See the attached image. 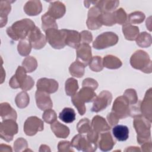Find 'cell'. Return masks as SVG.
<instances>
[{
  "label": "cell",
  "mask_w": 152,
  "mask_h": 152,
  "mask_svg": "<svg viewBox=\"0 0 152 152\" xmlns=\"http://www.w3.org/2000/svg\"><path fill=\"white\" fill-rule=\"evenodd\" d=\"M33 21L28 18L22 19L14 23L7 29V34L13 40H18L27 37L30 31L35 27Z\"/></svg>",
  "instance_id": "cell-1"
},
{
  "label": "cell",
  "mask_w": 152,
  "mask_h": 152,
  "mask_svg": "<svg viewBox=\"0 0 152 152\" xmlns=\"http://www.w3.org/2000/svg\"><path fill=\"white\" fill-rule=\"evenodd\" d=\"M96 97V94L93 89L88 87H83L78 93L72 96L71 101L77 109L79 113L83 115L86 110L84 103L94 100Z\"/></svg>",
  "instance_id": "cell-2"
},
{
  "label": "cell",
  "mask_w": 152,
  "mask_h": 152,
  "mask_svg": "<svg viewBox=\"0 0 152 152\" xmlns=\"http://www.w3.org/2000/svg\"><path fill=\"white\" fill-rule=\"evenodd\" d=\"M151 121L141 115L134 117V126L137 134V141L142 144L150 140Z\"/></svg>",
  "instance_id": "cell-3"
},
{
  "label": "cell",
  "mask_w": 152,
  "mask_h": 152,
  "mask_svg": "<svg viewBox=\"0 0 152 152\" xmlns=\"http://www.w3.org/2000/svg\"><path fill=\"white\" fill-rule=\"evenodd\" d=\"M131 66L145 73L151 72V61L148 55L142 50H137L131 57Z\"/></svg>",
  "instance_id": "cell-4"
},
{
  "label": "cell",
  "mask_w": 152,
  "mask_h": 152,
  "mask_svg": "<svg viewBox=\"0 0 152 152\" xmlns=\"http://www.w3.org/2000/svg\"><path fill=\"white\" fill-rule=\"evenodd\" d=\"M66 29L58 30L56 28H50L46 31V40L50 46L55 49H61L65 47Z\"/></svg>",
  "instance_id": "cell-5"
},
{
  "label": "cell",
  "mask_w": 152,
  "mask_h": 152,
  "mask_svg": "<svg viewBox=\"0 0 152 152\" xmlns=\"http://www.w3.org/2000/svg\"><path fill=\"white\" fill-rule=\"evenodd\" d=\"M118 36L113 32H105L99 35L93 43V46L96 49H102L112 46L117 43Z\"/></svg>",
  "instance_id": "cell-6"
},
{
  "label": "cell",
  "mask_w": 152,
  "mask_h": 152,
  "mask_svg": "<svg viewBox=\"0 0 152 152\" xmlns=\"http://www.w3.org/2000/svg\"><path fill=\"white\" fill-rule=\"evenodd\" d=\"M18 132V125L15 120L5 119L0 125V136L5 141L12 140L13 136Z\"/></svg>",
  "instance_id": "cell-7"
},
{
  "label": "cell",
  "mask_w": 152,
  "mask_h": 152,
  "mask_svg": "<svg viewBox=\"0 0 152 152\" xmlns=\"http://www.w3.org/2000/svg\"><path fill=\"white\" fill-rule=\"evenodd\" d=\"M129 103L125 96H119L115 100L112 112L118 116L119 119H124L130 114Z\"/></svg>",
  "instance_id": "cell-8"
},
{
  "label": "cell",
  "mask_w": 152,
  "mask_h": 152,
  "mask_svg": "<svg viewBox=\"0 0 152 152\" xmlns=\"http://www.w3.org/2000/svg\"><path fill=\"white\" fill-rule=\"evenodd\" d=\"M71 143L72 147L83 151H94L97 148V144L91 142L87 137L81 134L75 135Z\"/></svg>",
  "instance_id": "cell-9"
},
{
  "label": "cell",
  "mask_w": 152,
  "mask_h": 152,
  "mask_svg": "<svg viewBox=\"0 0 152 152\" xmlns=\"http://www.w3.org/2000/svg\"><path fill=\"white\" fill-rule=\"evenodd\" d=\"M112 94L106 90L102 91L97 96H96L93 101L91 111L98 112L104 109L112 102Z\"/></svg>",
  "instance_id": "cell-10"
},
{
  "label": "cell",
  "mask_w": 152,
  "mask_h": 152,
  "mask_svg": "<svg viewBox=\"0 0 152 152\" xmlns=\"http://www.w3.org/2000/svg\"><path fill=\"white\" fill-rule=\"evenodd\" d=\"M43 129V122L36 116L28 118L24 125V131L28 136H33L38 131H42Z\"/></svg>",
  "instance_id": "cell-11"
},
{
  "label": "cell",
  "mask_w": 152,
  "mask_h": 152,
  "mask_svg": "<svg viewBox=\"0 0 152 152\" xmlns=\"http://www.w3.org/2000/svg\"><path fill=\"white\" fill-rule=\"evenodd\" d=\"M27 39L32 48L39 49L43 48L46 43V38L36 26L30 31Z\"/></svg>",
  "instance_id": "cell-12"
},
{
  "label": "cell",
  "mask_w": 152,
  "mask_h": 152,
  "mask_svg": "<svg viewBox=\"0 0 152 152\" xmlns=\"http://www.w3.org/2000/svg\"><path fill=\"white\" fill-rule=\"evenodd\" d=\"M96 2L97 1H96V3L93 5V6L90 8L88 12L87 26V27L91 30L98 29L102 26V24L99 19V16L103 12L96 5Z\"/></svg>",
  "instance_id": "cell-13"
},
{
  "label": "cell",
  "mask_w": 152,
  "mask_h": 152,
  "mask_svg": "<svg viewBox=\"0 0 152 152\" xmlns=\"http://www.w3.org/2000/svg\"><path fill=\"white\" fill-rule=\"evenodd\" d=\"M91 49L88 44L81 43L77 48V61L87 66L91 59Z\"/></svg>",
  "instance_id": "cell-14"
},
{
  "label": "cell",
  "mask_w": 152,
  "mask_h": 152,
  "mask_svg": "<svg viewBox=\"0 0 152 152\" xmlns=\"http://www.w3.org/2000/svg\"><path fill=\"white\" fill-rule=\"evenodd\" d=\"M26 70L23 66H18L15 75L10 79L9 84L12 88H22L26 81L28 75H26Z\"/></svg>",
  "instance_id": "cell-15"
},
{
  "label": "cell",
  "mask_w": 152,
  "mask_h": 152,
  "mask_svg": "<svg viewBox=\"0 0 152 152\" xmlns=\"http://www.w3.org/2000/svg\"><path fill=\"white\" fill-rule=\"evenodd\" d=\"M37 90L43 91L49 94L55 93L58 88V83L53 79L42 78L37 83Z\"/></svg>",
  "instance_id": "cell-16"
},
{
  "label": "cell",
  "mask_w": 152,
  "mask_h": 152,
  "mask_svg": "<svg viewBox=\"0 0 152 152\" xmlns=\"http://www.w3.org/2000/svg\"><path fill=\"white\" fill-rule=\"evenodd\" d=\"M35 97L37 106L40 110H46L52 107L53 104L49 93L43 91L37 90L36 92Z\"/></svg>",
  "instance_id": "cell-17"
},
{
  "label": "cell",
  "mask_w": 152,
  "mask_h": 152,
  "mask_svg": "<svg viewBox=\"0 0 152 152\" xmlns=\"http://www.w3.org/2000/svg\"><path fill=\"white\" fill-rule=\"evenodd\" d=\"M46 13L55 20L60 18L63 17L65 13V7L64 4L60 1L50 2L48 11Z\"/></svg>",
  "instance_id": "cell-18"
},
{
  "label": "cell",
  "mask_w": 152,
  "mask_h": 152,
  "mask_svg": "<svg viewBox=\"0 0 152 152\" xmlns=\"http://www.w3.org/2000/svg\"><path fill=\"white\" fill-rule=\"evenodd\" d=\"M151 88H150L145 94V97L141 104L140 109L144 116L151 122Z\"/></svg>",
  "instance_id": "cell-19"
},
{
  "label": "cell",
  "mask_w": 152,
  "mask_h": 152,
  "mask_svg": "<svg viewBox=\"0 0 152 152\" xmlns=\"http://www.w3.org/2000/svg\"><path fill=\"white\" fill-rule=\"evenodd\" d=\"M65 30V44L71 48L77 49V48L81 44L80 33L75 30H70L66 29Z\"/></svg>",
  "instance_id": "cell-20"
},
{
  "label": "cell",
  "mask_w": 152,
  "mask_h": 152,
  "mask_svg": "<svg viewBox=\"0 0 152 152\" xmlns=\"http://www.w3.org/2000/svg\"><path fill=\"white\" fill-rule=\"evenodd\" d=\"M91 126L97 133L108 131L110 129V126L107 124L105 119L99 115H96L93 118Z\"/></svg>",
  "instance_id": "cell-21"
},
{
  "label": "cell",
  "mask_w": 152,
  "mask_h": 152,
  "mask_svg": "<svg viewBox=\"0 0 152 152\" xmlns=\"http://www.w3.org/2000/svg\"><path fill=\"white\" fill-rule=\"evenodd\" d=\"M115 144V141L113 140L109 132L100 134L99 146L101 150L104 151H109L113 148Z\"/></svg>",
  "instance_id": "cell-22"
},
{
  "label": "cell",
  "mask_w": 152,
  "mask_h": 152,
  "mask_svg": "<svg viewBox=\"0 0 152 152\" xmlns=\"http://www.w3.org/2000/svg\"><path fill=\"white\" fill-rule=\"evenodd\" d=\"M50 128L54 134L58 138H65L69 134V128L66 126L61 124L58 121H55L54 122L51 124Z\"/></svg>",
  "instance_id": "cell-23"
},
{
  "label": "cell",
  "mask_w": 152,
  "mask_h": 152,
  "mask_svg": "<svg viewBox=\"0 0 152 152\" xmlns=\"http://www.w3.org/2000/svg\"><path fill=\"white\" fill-rule=\"evenodd\" d=\"M42 9L40 1H29L24 7V11L28 15H36L42 11Z\"/></svg>",
  "instance_id": "cell-24"
},
{
  "label": "cell",
  "mask_w": 152,
  "mask_h": 152,
  "mask_svg": "<svg viewBox=\"0 0 152 152\" xmlns=\"http://www.w3.org/2000/svg\"><path fill=\"white\" fill-rule=\"evenodd\" d=\"M0 115L4 119L15 120L17 118V113L15 110L11 107L8 103H2L0 105Z\"/></svg>",
  "instance_id": "cell-25"
},
{
  "label": "cell",
  "mask_w": 152,
  "mask_h": 152,
  "mask_svg": "<svg viewBox=\"0 0 152 152\" xmlns=\"http://www.w3.org/2000/svg\"><path fill=\"white\" fill-rule=\"evenodd\" d=\"M112 133L115 138L119 141H126L129 137V129L125 125H118L114 126Z\"/></svg>",
  "instance_id": "cell-26"
},
{
  "label": "cell",
  "mask_w": 152,
  "mask_h": 152,
  "mask_svg": "<svg viewBox=\"0 0 152 152\" xmlns=\"http://www.w3.org/2000/svg\"><path fill=\"white\" fill-rule=\"evenodd\" d=\"M122 31L125 39L129 40H135L139 34L138 27L128 23L122 26Z\"/></svg>",
  "instance_id": "cell-27"
},
{
  "label": "cell",
  "mask_w": 152,
  "mask_h": 152,
  "mask_svg": "<svg viewBox=\"0 0 152 152\" xmlns=\"http://www.w3.org/2000/svg\"><path fill=\"white\" fill-rule=\"evenodd\" d=\"M13 1H1L0 2V14H1V27H2L7 24V15L11 11L10 3Z\"/></svg>",
  "instance_id": "cell-28"
},
{
  "label": "cell",
  "mask_w": 152,
  "mask_h": 152,
  "mask_svg": "<svg viewBox=\"0 0 152 152\" xmlns=\"http://www.w3.org/2000/svg\"><path fill=\"white\" fill-rule=\"evenodd\" d=\"M122 65L121 61L117 57L109 55L104 56L103 61V66L109 69H117Z\"/></svg>",
  "instance_id": "cell-29"
},
{
  "label": "cell",
  "mask_w": 152,
  "mask_h": 152,
  "mask_svg": "<svg viewBox=\"0 0 152 152\" xmlns=\"http://www.w3.org/2000/svg\"><path fill=\"white\" fill-rule=\"evenodd\" d=\"M59 118L65 123H71L75 119V112L72 108L65 107L59 113Z\"/></svg>",
  "instance_id": "cell-30"
},
{
  "label": "cell",
  "mask_w": 152,
  "mask_h": 152,
  "mask_svg": "<svg viewBox=\"0 0 152 152\" xmlns=\"http://www.w3.org/2000/svg\"><path fill=\"white\" fill-rule=\"evenodd\" d=\"M118 1H99L96 2V5L100 8L102 12H108L114 10L119 5Z\"/></svg>",
  "instance_id": "cell-31"
},
{
  "label": "cell",
  "mask_w": 152,
  "mask_h": 152,
  "mask_svg": "<svg viewBox=\"0 0 152 152\" xmlns=\"http://www.w3.org/2000/svg\"><path fill=\"white\" fill-rule=\"evenodd\" d=\"M85 66L78 61L74 62L69 66V71L71 75L80 78L84 74Z\"/></svg>",
  "instance_id": "cell-32"
},
{
  "label": "cell",
  "mask_w": 152,
  "mask_h": 152,
  "mask_svg": "<svg viewBox=\"0 0 152 152\" xmlns=\"http://www.w3.org/2000/svg\"><path fill=\"white\" fill-rule=\"evenodd\" d=\"M42 27L45 31L50 28H58V25L56 23L55 19L50 17L46 12L42 16Z\"/></svg>",
  "instance_id": "cell-33"
},
{
  "label": "cell",
  "mask_w": 152,
  "mask_h": 152,
  "mask_svg": "<svg viewBox=\"0 0 152 152\" xmlns=\"http://www.w3.org/2000/svg\"><path fill=\"white\" fill-rule=\"evenodd\" d=\"M137 44L141 48H147L151 45V36L147 32H142L135 39Z\"/></svg>",
  "instance_id": "cell-34"
},
{
  "label": "cell",
  "mask_w": 152,
  "mask_h": 152,
  "mask_svg": "<svg viewBox=\"0 0 152 152\" xmlns=\"http://www.w3.org/2000/svg\"><path fill=\"white\" fill-rule=\"evenodd\" d=\"M78 88L77 80L69 78L65 82V92L68 96H72L77 93Z\"/></svg>",
  "instance_id": "cell-35"
},
{
  "label": "cell",
  "mask_w": 152,
  "mask_h": 152,
  "mask_svg": "<svg viewBox=\"0 0 152 152\" xmlns=\"http://www.w3.org/2000/svg\"><path fill=\"white\" fill-rule=\"evenodd\" d=\"M31 48L32 47L27 37L20 41L18 45V51L21 56H27L30 53Z\"/></svg>",
  "instance_id": "cell-36"
},
{
  "label": "cell",
  "mask_w": 152,
  "mask_h": 152,
  "mask_svg": "<svg viewBox=\"0 0 152 152\" xmlns=\"http://www.w3.org/2000/svg\"><path fill=\"white\" fill-rule=\"evenodd\" d=\"M99 19L100 23L107 26H111L115 24L114 15L113 12H103L99 16Z\"/></svg>",
  "instance_id": "cell-37"
},
{
  "label": "cell",
  "mask_w": 152,
  "mask_h": 152,
  "mask_svg": "<svg viewBox=\"0 0 152 152\" xmlns=\"http://www.w3.org/2000/svg\"><path fill=\"white\" fill-rule=\"evenodd\" d=\"M15 103L18 107L24 108L29 103V96L25 91H21L15 97Z\"/></svg>",
  "instance_id": "cell-38"
},
{
  "label": "cell",
  "mask_w": 152,
  "mask_h": 152,
  "mask_svg": "<svg viewBox=\"0 0 152 152\" xmlns=\"http://www.w3.org/2000/svg\"><path fill=\"white\" fill-rule=\"evenodd\" d=\"M145 18V15L143 12L140 11H135L131 13L127 19L128 22L126 23L129 24H140L141 23Z\"/></svg>",
  "instance_id": "cell-39"
},
{
  "label": "cell",
  "mask_w": 152,
  "mask_h": 152,
  "mask_svg": "<svg viewBox=\"0 0 152 152\" xmlns=\"http://www.w3.org/2000/svg\"><path fill=\"white\" fill-rule=\"evenodd\" d=\"M23 66L26 69L27 72H31L34 71L37 66V63L36 59L33 56L26 57L23 62Z\"/></svg>",
  "instance_id": "cell-40"
},
{
  "label": "cell",
  "mask_w": 152,
  "mask_h": 152,
  "mask_svg": "<svg viewBox=\"0 0 152 152\" xmlns=\"http://www.w3.org/2000/svg\"><path fill=\"white\" fill-rule=\"evenodd\" d=\"M90 68L94 72H100L103 69V61L100 56H96L91 58L89 63Z\"/></svg>",
  "instance_id": "cell-41"
},
{
  "label": "cell",
  "mask_w": 152,
  "mask_h": 152,
  "mask_svg": "<svg viewBox=\"0 0 152 152\" xmlns=\"http://www.w3.org/2000/svg\"><path fill=\"white\" fill-rule=\"evenodd\" d=\"M115 23L124 24L127 20V15L125 11L122 8H119L113 12Z\"/></svg>",
  "instance_id": "cell-42"
},
{
  "label": "cell",
  "mask_w": 152,
  "mask_h": 152,
  "mask_svg": "<svg viewBox=\"0 0 152 152\" xmlns=\"http://www.w3.org/2000/svg\"><path fill=\"white\" fill-rule=\"evenodd\" d=\"M77 131L80 134L87 133L91 128L90 122L87 118H84L79 121L77 126Z\"/></svg>",
  "instance_id": "cell-43"
},
{
  "label": "cell",
  "mask_w": 152,
  "mask_h": 152,
  "mask_svg": "<svg viewBox=\"0 0 152 152\" xmlns=\"http://www.w3.org/2000/svg\"><path fill=\"white\" fill-rule=\"evenodd\" d=\"M42 118L46 122L51 124L56 121V115L54 110L51 109H48L44 112Z\"/></svg>",
  "instance_id": "cell-44"
},
{
  "label": "cell",
  "mask_w": 152,
  "mask_h": 152,
  "mask_svg": "<svg viewBox=\"0 0 152 152\" xmlns=\"http://www.w3.org/2000/svg\"><path fill=\"white\" fill-rule=\"evenodd\" d=\"M124 96H125L127 98L129 103V104L131 105L136 104L138 102V97L137 95V93L134 89H127L125 91Z\"/></svg>",
  "instance_id": "cell-45"
},
{
  "label": "cell",
  "mask_w": 152,
  "mask_h": 152,
  "mask_svg": "<svg viewBox=\"0 0 152 152\" xmlns=\"http://www.w3.org/2000/svg\"><path fill=\"white\" fill-rule=\"evenodd\" d=\"M27 147L28 145L26 140L23 138H18L14 143V148L15 151H26L25 148H27Z\"/></svg>",
  "instance_id": "cell-46"
},
{
  "label": "cell",
  "mask_w": 152,
  "mask_h": 152,
  "mask_svg": "<svg viewBox=\"0 0 152 152\" xmlns=\"http://www.w3.org/2000/svg\"><path fill=\"white\" fill-rule=\"evenodd\" d=\"M81 37V43H87L88 44L92 41L93 36L91 33L87 30L83 31L80 33Z\"/></svg>",
  "instance_id": "cell-47"
},
{
  "label": "cell",
  "mask_w": 152,
  "mask_h": 152,
  "mask_svg": "<svg viewBox=\"0 0 152 152\" xmlns=\"http://www.w3.org/2000/svg\"><path fill=\"white\" fill-rule=\"evenodd\" d=\"M72 146L71 145V143H70L68 141H60L58 145V151H73L74 150L72 148Z\"/></svg>",
  "instance_id": "cell-48"
},
{
  "label": "cell",
  "mask_w": 152,
  "mask_h": 152,
  "mask_svg": "<svg viewBox=\"0 0 152 152\" xmlns=\"http://www.w3.org/2000/svg\"><path fill=\"white\" fill-rule=\"evenodd\" d=\"M82 85H83V87H88L94 90L97 88L98 83L93 78H87L83 80Z\"/></svg>",
  "instance_id": "cell-49"
},
{
  "label": "cell",
  "mask_w": 152,
  "mask_h": 152,
  "mask_svg": "<svg viewBox=\"0 0 152 152\" xmlns=\"http://www.w3.org/2000/svg\"><path fill=\"white\" fill-rule=\"evenodd\" d=\"M107 119L111 126H114L118 123L119 118L116 115H115L113 112H112L111 113L107 115Z\"/></svg>",
  "instance_id": "cell-50"
},
{
  "label": "cell",
  "mask_w": 152,
  "mask_h": 152,
  "mask_svg": "<svg viewBox=\"0 0 152 152\" xmlns=\"http://www.w3.org/2000/svg\"><path fill=\"white\" fill-rule=\"evenodd\" d=\"M33 85H34V80L32 79V78L31 77L28 76L27 79L26 81L25 82L24 86L21 88V89L24 91L30 90L33 87Z\"/></svg>",
  "instance_id": "cell-51"
}]
</instances>
